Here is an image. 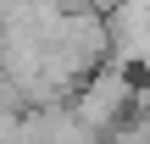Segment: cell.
I'll list each match as a JSON object with an SVG mask.
<instances>
[{
    "label": "cell",
    "instance_id": "2",
    "mask_svg": "<svg viewBox=\"0 0 150 144\" xmlns=\"http://www.w3.org/2000/svg\"><path fill=\"white\" fill-rule=\"evenodd\" d=\"M106 28H111L117 67L150 72V0H111L106 6Z\"/></svg>",
    "mask_w": 150,
    "mask_h": 144
},
{
    "label": "cell",
    "instance_id": "1",
    "mask_svg": "<svg viewBox=\"0 0 150 144\" xmlns=\"http://www.w3.org/2000/svg\"><path fill=\"white\" fill-rule=\"evenodd\" d=\"M95 133H117L128 117H134V78L122 72V67H106V72H95L83 89H78V105H72Z\"/></svg>",
    "mask_w": 150,
    "mask_h": 144
},
{
    "label": "cell",
    "instance_id": "3",
    "mask_svg": "<svg viewBox=\"0 0 150 144\" xmlns=\"http://www.w3.org/2000/svg\"><path fill=\"white\" fill-rule=\"evenodd\" d=\"M111 144H150V111H134V117L111 133Z\"/></svg>",
    "mask_w": 150,
    "mask_h": 144
}]
</instances>
